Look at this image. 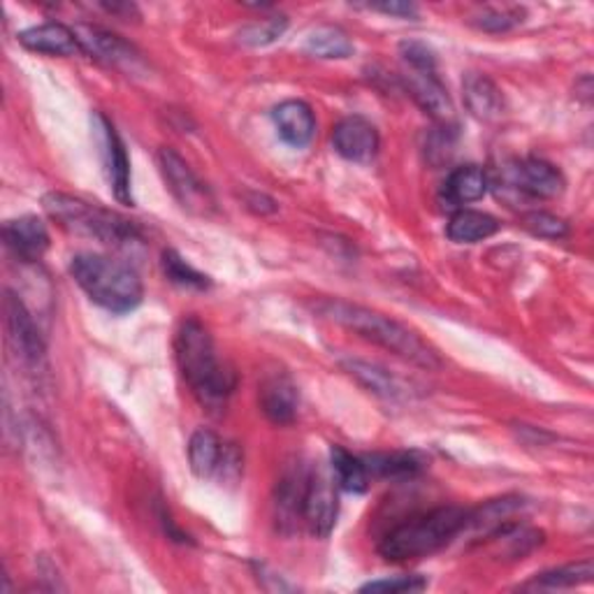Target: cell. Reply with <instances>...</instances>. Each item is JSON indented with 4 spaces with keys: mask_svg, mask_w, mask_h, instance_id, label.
<instances>
[{
    "mask_svg": "<svg viewBox=\"0 0 594 594\" xmlns=\"http://www.w3.org/2000/svg\"><path fill=\"white\" fill-rule=\"evenodd\" d=\"M367 8L375 10V12L390 14V17H402V19L418 17L416 6H411V3H375V6H367Z\"/></svg>",
    "mask_w": 594,
    "mask_h": 594,
    "instance_id": "836d02e7",
    "label": "cell"
},
{
    "mask_svg": "<svg viewBox=\"0 0 594 594\" xmlns=\"http://www.w3.org/2000/svg\"><path fill=\"white\" fill-rule=\"evenodd\" d=\"M523 226L543 239H562L569 235V223L549 212H530L523 216Z\"/></svg>",
    "mask_w": 594,
    "mask_h": 594,
    "instance_id": "f546056e",
    "label": "cell"
},
{
    "mask_svg": "<svg viewBox=\"0 0 594 594\" xmlns=\"http://www.w3.org/2000/svg\"><path fill=\"white\" fill-rule=\"evenodd\" d=\"M330 462H332V474H335L337 488L346 492H356V494L369 488L371 477L367 472V464L362 458L341 449V445H332Z\"/></svg>",
    "mask_w": 594,
    "mask_h": 594,
    "instance_id": "cb8c5ba5",
    "label": "cell"
},
{
    "mask_svg": "<svg viewBox=\"0 0 594 594\" xmlns=\"http://www.w3.org/2000/svg\"><path fill=\"white\" fill-rule=\"evenodd\" d=\"M3 239L10 254L21 263H38L49 249V231L38 216H19L6 221Z\"/></svg>",
    "mask_w": 594,
    "mask_h": 594,
    "instance_id": "9a60e30c",
    "label": "cell"
},
{
    "mask_svg": "<svg viewBox=\"0 0 594 594\" xmlns=\"http://www.w3.org/2000/svg\"><path fill=\"white\" fill-rule=\"evenodd\" d=\"M19 42L27 47L29 52L47 54V57L84 54L74 31L57 21H49V23H42V27H33L29 31L19 33Z\"/></svg>",
    "mask_w": 594,
    "mask_h": 594,
    "instance_id": "2e32d148",
    "label": "cell"
},
{
    "mask_svg": "<svg viewBox=\"0 0 594 594\" xmlns=\"http://www.w3.org/2000/svg\"><path fill=\"white\" fill-rule=\"evenodd\" d=\"M3 309H6V326L10 332V341L14 346L19 360L31 369H38L44 362L47 349H44V339L35 326L29 307L23 305V300L17 293L6 290Z\"/></svg>",
    "mask_w": 594,
    "mask_h": 594,
    "instance_id": "ba28073f",
    "label": "cell"
},
{
    "mask_svg": "<svg viewBox=\"0 0 594 594\" xmlns=\"http://www.w3.org/2000/svg\"><path fill=\"white\" fill-rule=\"evenodd\" d=\"M316 311L335 320L341 328L360 335L362 339L377 344L381 349L400 356L418 367L426 369L441 367V358L432 346L423 337H418L411 328L402 326L400 320H395L390 316L344 300H324L316 305Z\"/></svg>",
    "mask_w": 594,
    "mask_h": 594,
    "instance_id": "7a4b0ae2",
    "label": "cell"
},
{
    "mask_svg": "<svg viewBox=\"0 0 594 594\" xmlns=\"http://www.w3.org/2000/svg\"><path fill=\"white\" fill-rule=\"evenodd\" d=\"M72 31L80 40L82 52L95 61H101L110 68L131 70V72L142 65V57L137 49L131 42H126L105 29L91 27V23H78Z\"/></svg>",
    "mask_w": 594,
    "mask_h": 594,
    "instance_id": "30bf717a",
    "label": "cell"
},
{
    "mask_svg": "<svg viewBox=\"0 0 594 594\" xmlns=\"http://www.w3.org/2000/svg\"><path fill=\"white\" fill-rule=\"evenodd\" d=\"M506 180L511 186L534 197H557L566 186L562 172L541 158H525L513 163L506 170Z\"/></svg>",
    "mask_w": 594,
    "mask_h": 594,
    "instance_id": "5bb4252c",
    "label": "cell"
},
{
    "mask_svg": "<svg viewBox=\"0 0 594 594\" xmlns=\"http://www.w3.org/2000/svg\"><path fill=\"white\" fill-rule=\"evenodd\" d=\"M307 481H309V472H305L303 467L288 469V472L281 477L277 485V511H279L281 523H295V518L303 515Z\"/></svg>",
    "mask_w": 594,
    "mask_h": 594,
    "instance_id": "d4e9b609",
    "label": "cell"
},
{
    "mask_svg": "<svg viewBox=\"0 0 594 594\" xmlns=\"http://www.w3.org/2000/svg\"><path fill=\"white\" fill-rule=\"evenodd\" d=\"M305 52L316 59H349L354 42L339 27H318L307 35Z\"/></svg>",
    "mask_w": 594,
    "mask_h": 594,
    "instance_id": "484cf974",
    "label": "cell"
},
{
    "mask_svg": "<svg viewBox=\"0 0 594 594\" xmlns=\"http://www.w3.org/2000/svg\"><path fill=\"white\" fill-rule=\"evenodd\" d=\"M272 121H275L279 137L295 148H303L314 140L316 116L303 101H286L277 105L272 110Z\"/></svg>",
    "mask_w": 594,
    "mask_h": 594,
    "instance_id": "e0dca14e",
    "label": "cell"
},
{
    "mask_svg": "<svg viewBox=\"0 0 594 594\" xmlns=\"http://www.w3.org/2000/svg\"><path fill=\"white\" fill-rule=\"evenodd\" d=\"M258 402L272 423L288 426L297 416V407H300V392L286 371H269L260 381Z\"/></svg>",
    "mask_w": 594,
    "mask_h": 594,
    "instance_id": "4fadbf2b",
    "label": "cell"
},
{
    "mask_svg": "<svg viewBox=\"0 0 594 594\" xmlns=\"http://www.w3.org/2000/svg\"><path fill=\"white\" fill-rule=\"evenodd\" d=\"M488 193V175L479 165H464L451 172V177L443 184V195L449 205H469L477 203Z\"/></svg>",
    "mask_w": 594,
    "mask_h": 594,
    "instance_id": "44dd1931",
    "label": "cell"
},
{
    "mask_svg": "<svg viewBox=\"0 0 594 594\" xmlns=\"http://www.w3.org/2000/svg\"><path fill=\"white\" fill-rule=\"evenodd\" d=\"M523 21V10H483L474 19V27L488 33H506Z\"/></svg>",
    "mask_w": 594,
    "mask_h": 594,
    "instance_id": "4dcf8cb0",
    "label": "cell"
},
{
    "mask_svg": "<svg viewBox=\"0 0 594 594\" xmlns=\"http://www.w3.org/2000/svg\"><path fill=\"white\" fill-rule=\"evenodd\" d=\"M402 82L420 110L449 126V121L453 119V101L449 91L441 84L437 70L404 68Z\"/></svg>",
    "mask_w": 594,
    "mask_h": 594,
    "instance_id": "8fae6325",
    "label": "cell"
},
{
    "mask_svg": "<svg viewBox=\"0 0 594 594\" xmlns=\"http://www.w3.org/2000/svg\"><path fill=\"white\" fill-rule=\"evenodd\" d=\"M163 272L165 277L175 284V286H182V288H191V290H207L212 286V279L207 275H203V272H197L191 263H186L177 252H163Z\"/></svg>",
    "mask_w": 594,
    "mask_h": 594,
    "instance_id": "83f0119b",
    "label": "cell"
},
{
    "mask_svg": "<svg viewBox=\"0 0 594 594\" xmlns=\"http://www.w3.org/2000/svg\"><path fill=\"white\" fill-rule=\"evenodd\" d=\"M462 91H464V103L469 112H472L477 119L492 121L502 114L504 110L502 91L490 78H485V74L469 72L462 82Z\"/></svg>",
    "mask_w": 594,
    "mask_h": 594,
    "instance_id": "ac0fdd59",
    "label": "cell"
},
{
    "mask_svg": "<svg viewBox=\"0 0 594 594\" xmlns=\"http://www.w3.org/2000/svg\"><path fill=\"white\" fill-rule=\"evenodd\" d=\"M428 587V581L423 576H398V578H381L369 581L360 587V592H383V594H411L423 592Z\"/></svg>",
    "mask_w": 594,
    "mask_h": 594,
    "instance_id": "1f68e13d",
    "label": "cell"
},
{
    "mask_svg": "<svg viewBox=\"0 0 594 594\" xmlns=\"http://www.w3.org/2000/svg\"><path fill=\"white\" fill-rule=\"evenodd\" d=\"M362 460L371 479H411L426 467L418 453H371Z\"/></svg>",
    "mask_w": 594,
    "mask_h": 594,
    "instance_id": "603a6c76",
    "label": "cell"
},
{
    "mask_svg": "<svg viewBox=\"0 0 594 594\" xmlns=\"http://www.w3.org/2000/svg\"><path fill=\"white\" fill-rule=\"evenodd\" d=\"M379 133L362 116H346L332 131L335 152L354 163H369L379 154Z\"/></svg>",
    "mask_w": 594,
    "mask_h": 594,
    "instance_id": "7c38bea8",
    "label": "cell"
},
{
    "mask_svg": "<svg viewBox=\"0 0 594 594\" xmlns=\"http://www.w3.org/2000/svg\"><path fill=\"white\" fill-rule=\"evenodd\" d=\"M175 358L184 381L203 407L221 411L237 386L235 371L221 362L209 330L197 318H186L175 337Z\"/></svg>",
    "mask_w": 594,
    "mask_h": 594,
    "instance_id": "6da1fadb",
    "label": "cell"
},
{
    "mask_svg": "<svg viewBox=\"0 0 594 594\" xmlns=\"http://www.w3.org/2000/svg\"><path fill=\"white\" fill-rule=\"evenodd\" d=\"M341 367L346 369V375L351 379H356L365 390H369L371 395H377V398L383 400H395L402 395V386L400 381L395 379L388 369L367 362V360H344Z\"/></svg>",
    "mask_w": 594,
    "mask_h": 594,
    "instance_id": "7402d4cb",
    "label": "cell"
},
{
    "mask_svg": "<svg viewBox=\"0 0 594 594\" xmlns=\"http://www.w3.org/2000/svg\"><path fill=\"white\" fill-rule=\"evenodd\" d=\"M594 576L592 560H583L576 564H566L560 569H551V572H543L536 576L530 585L525 587H541V590H562V587H576L583 583H590Z\"/></svg>",
    "mask_w": 594,
    "mask_h": 594,
    "instance_id": "4316f807",
    "label": "cell"
},
{
    "mask_svg": "<svg viewBox=\"0 0 594 594\" xmlns=\"http://www.w3.org/2000/svg\"><path fill=\"white\" fill-rule=\"evenodd\" d=\"M226 443L218 439L212 430H197L188 441V462L197 479H214L221 469Z\"/></svg>",
    "mask_w": 594,
    "mask_h": 594,
    "instance_id": "d6986e66",
    "label": "cell"
},
{
    "mask_svg": "<svg viewBox=\"0 0 594 594\" xmlns=\"http://www.w3.org/2000/svg\"><path fill=\"white\" fill-rule=\"evenodd\" d=\"M42 207L61 228L98 239L101 244L114 246V249H131L133 244H140L142 239L133 221L112 209L91 205L82 197L54 191L42 197Z\"/></svg>",
    "mask_w": 594,
    "mask_h": 594,
    "instance_id": "277c9868",
    "label": "cell"
},
{
    "mask_svg": "<svg viewBox=\"0 0 594 594\" xmlns=\"http://www.w3.org/2000/svg\"><path fill=\"white\" fill-rule=\"evenodd\" d=\"M400 57L404 61V68L413 70H437V57L426 42L407 40L400 44Z\"/></svg>",
    "mask_w": 594,
    "mask_h": 594,
    "instance_id": "d6a6232c",
    "label": "cell"
},
{
    "mask_svg": "<svg viewBox=\"0 0 594 594\" xmlns=\"http://www.w3.org/2000/svg\"><path fill=\"white\" fill-rule=\"evenodd\" d=\"M70 275L91 297V303L112 314H129L142 305L144 286L129 263L98 254H78L70 263Z\"/></svg>",
    "mask_w": 594,
    "mask_h": 594,
    "instance_id": "3957f363",
    "label": "cell"
},
{
    "mask_svg": "<svg viewBox=\"0 0 594 594\" xmlns=\"http://www.w3.org/2000/svg\"><path fill=\"white\" fill-rule=\"evenodd\" d=\"M93 131L98 146H101L103 165L107 172L110 188L114 191L116 201L123 205H133V193H131V161L126 154V144L119 137L116 129L112 126V121L95 112L93 114Z\"/></svg>",
    "mask_w": 594,
    "mask_h": 594,
    "instance_id": "52a82bcc",
    "label": "cell"
},
{
    "mask_svg": "<svg viewBox=\"0 0 594 594\" xmlns=\"http://www.w3.org/2000/svg\"><path fill=\"white\" fill-rule=\"evenodd\" d=\"M158 167L161 175L170 188V193L177 197V203L193 212V214H207L214 207L209 188L195 175L191 165L175 152V148L163 146L158 152Z\"/></svg>",
    "mask_w": 594,
    "mask_h": 594,
    "instance_id": "8992f818",
    "label": "cell"
},
{
    "mask_svg": "<svg viewBox=\"0 0 594 594\" xmlns=\"http://www.w3.org/2000/svg\"><path fill=\"white\" fill-rule=\"evenodd\" d=\"M288 27V19L281 14L267 17L260 23H252V27H246L239 31V42L249 44V47H265L269 42H275L277 38L284 35Z\"/></svg>",
    "mask_w": 594,
    "mask_h": 594,
    "instance_id": "f1b7e54d",
    "label": "cell"
},
{
    "mask_svg": "<svg viewBox=\"0 0 594 594\" xmlns=\"http://www.w3.org/2000/svg\"><path fill=\"white\" fill-rule=\"evenodd\" d=\"M467 509L439 506L426 515L407 520L386 534L379 553L388 562H409L437 553L451 543L467 525Z\"/></svg>",
    "mask_w": 594,
    "mask_h": 594,
    "instance_id": "5b68a950",
    "label": "cell"
},
{
    "mask_svg": "<svg viewBox=\"0 0 594 594\" xmlns=\"http://www.w3.org/2000/svg\"><path fill=\"white\" fill-rule=\"evenodd\" d=\"M500 231V221L477 209H460L445 226V235L455 244H477Z\"/></svg>",
    "mask_w": 594,
    "mask_h": 594,
    "instance_id": "ffe728a7",
    "label": "cell"
},
{
    "mask_svg": "<svg viewBox=\"0 0 594 594\" xmlns=\"http://www.w3.org/2000/svg\"><path fill=\"white\" fill-rule=\"evenodd\" d=\"M337 513H339L337 481L330 474H326L324 469H314V472H309L303 504V518L309 532L318 539H326L335 530Z\"/></svg>",
    "mask_w": 594,
    "mask_h": 594,
    "instance_id": "9c48e42d",
    "label": "cell"
}]
</instances>
